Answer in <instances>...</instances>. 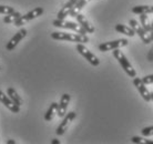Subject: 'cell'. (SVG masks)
Segmentation results:
<instances>
[{
	"label": "cell",
	"mask_w": 153,
	"mask_h": 144,
	"mask_svg": "<svg viewBox=\"0 0 153 144\" xmlns=\"http://www.w3.org/2000/svg\"><path fill=\"white\" fill-rule=\"evenodd\" d=\"M51 38L54 40H65L70 42H79V43H85L89 42V38L87 34L80 33H68V32H52Z\"/></svg>",
	"instance_id": "obj_1"
},
{
	"label": "cell",
	"mask_w": 153,
	"mask_h": 144,
	"mask_svg": "<svg viewBox=\"0 0 153 144\" xmlns=\"http://www.w3.org/2000/svg\"><path fill=\"white\" fill-rule=\"evenodd\" d=\"M113 57L118 60V62L120 63V65L122 67V69L124 70V72H126L128 76H131V78L137 76V72H135L132 65L129 62V60L126 59V57L124 56V53L122 51H120L119 49H114L113 50Z\"/></svg>",
	"instance_id": "obj_2"
},
{
	"label": "cell",
	"mask_w": 153,
	"mask_h": 144,
	"mask_svg": "<svg viewBox=\"0 0 153 144\" xmlns=\"http://www.w3.org/2000/svg\"><path fill=\"white\" fill-rule=\"evenodd\" d=\"M52 24L57 28H62V29H69V30H73L76 33L80 34H85L87 31L83 29V27L81 26L80 23L78 22H71V21H65V19H56L52 21Z\"/></svg>",
	"instance_id": "obj_3"
},
{
	"label": "cell",
	"mask_w": 153,
	"mask_h": 144,
	"mask_svg": "<svg viewBox=\"0 0 153 144\" xmlns=\"http://www.w3.org/2000/svg\"><path fill=\"white\" fill-rule=\"evenodd\" d=\"M43 12H45L43 8H41V7L35 8L33 10L29 11L28 13H26L25 16H21V17H20L19 19L17 20L13 24H15L16 27H21V26H23V24H26L28 21L33 20V19H36V18L40 17V16H42V13H43Z\"/></svg>",
	"instance_id": "obj_4"
},
{
	"label": "cell",
	"mask_w": 153,
	"mask_h": 144,
	"mask_svg": "<svg viewBox=\"0 0 153 144\" xmlns=\"http://www.w3.org/2000/svg\"><path fill=\"white\" fill-rule=\"evenodd\" d=\"M76 51L80 53L85 60H88L89 63L92 65L93 67H98V65H100V60L97 58V56H94L87 47L83 46V43H79V45L76 46Z\"/></svg>",
	"instance_id": "obj_5"
},
{
	"label": "cell",
	"mask_w": 153,
	"mask_h": 144,
	"mask_svg": "<svg viewBox=\"0 0 153 144\" xmlns=\"http://www.w3.org/2000/svg\"><path fill=\"white\" fill-rule=\"evenodd\" d=\"M129 24H130V27L134 30V32H135V33L138 34L139 37L141 38V40H142V42H143V43L149 45L150 42L152 41V40H151V38H150L149 32H146V31L143 29V27H142L141 24L137 21V20L131 19L130 22H129Z\"/></svg>",
	"instance_id": "obj_6"
},
{
	"label": "cell",
	"mask_w": 153,
	"mask_h": 144,
	"mask_svg": "<svg viewBox=\"0 0 153 144\" xmlns=\"http://www.w3.org/2000/svg\"><path fill=\"white\" fill-rule=\"evenodd\" d=\"M128 43H129V41L126 39H118V40H113V41L101 43L99 46V50L101 52H107V51H111V50L126 47L128 46Z\"/></svg>",
	"instance_id": "obj_7"
},
{
	"label": "cell",
	"mask_w": 153,
	"mask_h": 144,
	"mask_svg": "<svg viewBox=\"0 0 153 144\" xmlns=\"http://www.w3.org/2000/svg\"><path fill=\"white\" fill-rule=\"evenodd\" d=\"M76 112H69V113H67L63 117V120H62V122L60 123V125L58 126L57 131H56V133H57V135H63L65 134V132L68 130V128H69V125L71 124V122L76 119Z\"/></svg>",
	"instance_id": "obj_8"
},
{
	"label": "cell",
	"mask_w": 153,
	"mask_h": 144,
	"mask_svg": "<svg viewBox=\"0 0 153 144\" xmlns=\"http://www.w3.org/2000/svg\"><path fill=\"white\" fill-rule=\"evenodd\" d=\"M133 84L134 87L138 89V91L140 92V94L143 99H144V101L146 102H150L151 101V95H150V91L146 89V83L142 81V79L140 78H137V76H134L133 79Z\"/></svg>",
	"instance_id": "obj_9"
},
{
	"label": "cell",
	"mask_w": 153,
	"mask_h": 144,
	"mask_svg": "<svg viewBox=\"0 0 153 144\" xmlns=\"http://www.w3.org/2000/svg\"><path fill=\"white\" fill-rule=\"evenodd\" d=\"M0 102L2 103L6 108H8L12 113H19L20 112V106L17 105L11 99L9 98V95H6L1 90H0Z\"/></svg>",
	"instance_id": "obj_10"
},
{
	"label": "cell",
	"mask_w": 153,
	"mask_h": 144,
	"mask_svg": "<svg viewBox=\"0 0 153 144\" xmlns=\"http://www.w3.org/2000/svg\"><path fill=\"white\" fill-rule=\"evenodd\" d=\"M26 36H27V30H26V29H20V30L18 31L11 39H10V41L7 43L6 49H7L8 51H12V50L17 47V45H18Z\"/></svg>",
	"instance_id": "obj_11"
},
{
	"label": "cell",
	"mask_w": 153,
	"mask_h": 144,
	"mask_svg": "<svg viewBox=\"0 0 153 144\" xmlns=\"http://www.w3.org/2000/svg\"><path fill=\"white\" fill-rule=\"evenodd\" d=\"M70 100H71V96L68 93H65L61 96L60 103H58V111H57L58 117L63 118L65 114H67V109H68V105H69L70 103Z\"/></svg>",
	"instance_id": "obj_12"
},
{
	"label": "cell",
	"mask_w": 153,
	"mask_h": 144,
	"mask_svg": "<svg viewBox=\"0 0 153 144\" xmlns=\"http://www.w3.org/2000/svg\"><path fill=\"white\" fill-rule=\"evenodd\" d=\"M79 0H69L67 4L62 7V9L58 12V19H65V17H68L70 15V11L72 10V8L74 7V4L78 2Z\"/></svg>",
	"instance_id": "obj_13"
},
{
	"label": "cell",
	"mask_w": 153,
	"mask_h": 144,
	"mask_svg": "<svg viewBox=\"0 0 153 144\" xmlns=\"http://www.w3.org/2000/svg\"><path fill=\"white\" fill-rule=\"evenodd\" d=\"M76 21L80 23L81 26L83 27V29L88 33H93L94 32V27L92 26L91 23L89 22V20L84 17L83 15H81V13H79V15H76Z\"/></svg>",
	"instance_id": "obj_14"
},
{
	"label": "cell",
	"mask_w": 153,
	"mask_h": 144,
	"mask_svg": "<svg viewBox=\"0 0 153 144\" xmlns=\"http://www.w3.org/2000/svg\"><path fill=\"white\" fill-rule=\"evenodd\" d=\"M90 1H91V0H79V1L74 4V7L72 8V10L70 11L69 16H71V17H76V15H79L81 10L84 8V6L88 4Z\"/></svg>",
	"instance_id": "obj_15"
},
{
	"label": "cell",
	"mask_w": 153,
	"mask_h": 144,
	"mask_svg": "<svg viewBox=\"0 0 153 144\" xmlns=\"http://www.w3.org/2000/svg\"><path fill=\"white\" fill-rule=\"evenodd\" d=\"M114 29L118 31V32L126 34V36H128V37H134V36H135V32H134L133 29H132L131 27L126 26V24H121V23H119V24L115 26Z\"/></svg>",
	"instance_id": "obj_16"
},
{
	"label": "cell",
	"mask_w": 153,
	"mask_h": 144,
	"mask_svg": "<svg viewBox=\"0 0 153 144\" xmlns=\"http://www.w3.org/2000/svg\"><path fill=\"white\" fill-rule=\"evenodd\" d=\"M8 95H9V98L11 99L12 101L17 104V105L21 106L23 104V100L21 99V96H20L18 93H17V91H16L13 88H8V91H7Z\"/></svg>",
	"instance_id": "obj_17"
},
{
	"label": "cell",
	"mask_w": 153,
	"mask_h": 144,
	"mask_svg": "<svg viewBox=\"0 0 153 144\" xmlns=\"http://www.w3.org/2000/svg\"><path fill=\"white\" fill-rule=\"evenodd\" d=\"M57 111H58V103L52 102L51 105L49 106L48 111L46 112V114H45V120H46L47 122L52 121V119L54 118V114L57 113Z\"/></svg>",
	"instance_id": "obj_18"
},
{
	"label": "cell",
	"mask_w": 153,
	"mask_h": 144,
	"mask_svg": "<svg viewBox=\"0 0 153 144\" xmlns=\"http://www.w3.org/2000/svg\"><path fill=\"white\" fill-rule=\"evenodd\" d=\"M20 17H21V15H20L19 12H11V13H9V15H6V17L4 18V23H15L17 20L19 19Z\"/></svg>",
	"instance_id": "obj_19"
},
{
	"label": "cell",
	"mask_w": 153,
	"mask_h": 144,
	"mask_svg": "<svg viewBox=\"0 0 153 144\" xmlns=\"http://www.w3.org/2000/svg\"><path fill=\"white\" fill-rule=\"evenodd\" d=\"M132 12L137 15H142V13H151V7L150 6H137L132 8Z\"/></svg>",
	"instance_id": "obj_20"
},
{
	"label": "cell",
	"mask_w": 153,
	"mask_h": 144,
	"mask_svg": "<svg viewBox=\"0 0 153 144\" xmlns=\"http://www.w3.org/2000/svg\"><path fill=\"white\" fill-rule=\"evenodd\" d=\"M140 21H141V26L143 27V29H144L146 32H149L150 28H151V23H150V21H149L148 15H146V13L140 15Z\"/></svg>",
	"instance_id": "obj_21"
},
{
	"label": "cell",
	"mask_w": 153,
	"mask_h": 144,
	"mask_svg": "<svg viewBox=\"0 0 153 144\" xmlns=\"http://www.w3.org/2000/svg\"><path fill=\"white\" fill-rule=\"evenodd\" d=\"M16 10L12 7H9V6H1L0 4V13L2 15H9L11 12H15Z\"/></svg>",
	"instance_id": "obj_22"
},
{
	"label": "cell",
	"mask_w": 153,
	"mask_h": 144,
	"mask_svg": "<svg viewBox=\"0 0 153 144\" xmlns=\"http://www.w3.org/2000/svg\"><path fill=\"white\" fill-rule=\"evenodd\" d=\"M141 133L143 137H151V135H153V125L152 126H148V128H143L141 130Z\"/></svg>",
	"instance_id": "obj_23"
},
{
	"label": "cell",
	"mask_w": 153,
	"mask_h": 144,
	"mask_svg": "<svg viewBox=\"0 0 153 144\" xmlns=\"http://www.w3.org/2000/svg\"><path fill=\"white\" fill-rule=\"evenodd\" d=\"M142 81H143L146 84H152L153 83V74H150V76H144V78L142 79Z\"/></svg>",
	"instance_id": "obj_24"
},
{
	"label": "cell",
	"mask_w": 153,
	"mask_h": 144,
	"mask_svg": "<svg viewBox=\"0 0 153 144\" xmlns=\"http://www.w3.org/2000/svg\"><path fill=\"white\" fill-rule=\"evenodd\" d=\"M131 141H132L133 143H143V140L139 137H133L132 139H131Z\"/></svg>",
	"instance_id": "obj_25"
},
{
	"label": "cell",
	"mask_w": 153,
	"mask_h": 144,
	"mask_svg": "<svg viewBox=\"0 0 153 144\" xmlns=\"http://www.w3.org/2000/svg\"><path fill=\"white\" fill-rule=\"evenodd\" d=\"M149 34H150V38H151V40H153V22L151 23V28H150Z\"/></svg>",
	"instance_id": "obj_26"
},
{
	"label": "cell",
	"mask_w": 153,
	"mask_h": 144,
	"mask_svg": "<svg viewBox=\"0 0 153 144\" xmlns=\"http://www.w3.org/2000/svg\"><path fill=\"white\" fill-rule=\"evenodd\" d=\"M7 144H16V141H13V140H8L7 142H6Z\"/></svg>",
	"instance_id": "obj_27"
},
{
	"label": "cell",
	"mask_w": 153,
	"mask_h": 144,
	"mask_svg": "<svg viewBox=\"0 0 153 144\" xmlns=\"http://www.w3.org/2000/svg\"><path fill=\"white\" fill-rule=\"evenodd\" d=\"M51 143H52V144H59V143H60V141H58V140H56V139H54V140L51 141Z\"/></svg>",
	"instance_id": "obj_28"
},
{
	"label": "cell",
	"mask_w": 153,
	"mask_h": 144,
	"mask_svg": "<svg viewBox=\"0 0 153 144\" xmlns=\"http://www.w3.org/2000/svg\"><path fill=\"white\" fill-rule=\"evenodd\" d=\"M150 95H151V101H153V92H150Z\"/></svg>",
	"instance_id": "obj_29"
},
{
	"label": "cell",
	"mask_w": 153,
	"mask_h": 144,
	"mask_svg": "<svg viewBox=\"0 0 153 144\" xmlns=\"http://www.w3.org/2000/svg\"><path fill=\"white\" fill-rule=\"evenodd\" d=\"M151 13H153V7H151Z\"/></svg>",
	"instance_id": "obj_30"
},
{
	"label": "cell",
	"mask_w": 153,
	"mask_h": 144,
	"mask_svg": "<svg viewBox=\"0 0 153 144\" xmlns=\"http://www.w3.org/2000/svg\"><path fill=\"white\" fill-rule=\"evenodd\" d=\"M0 70H1V69H0Z\"/></svg>",
	"instance_id": "obj_31"
}]
</instances>
